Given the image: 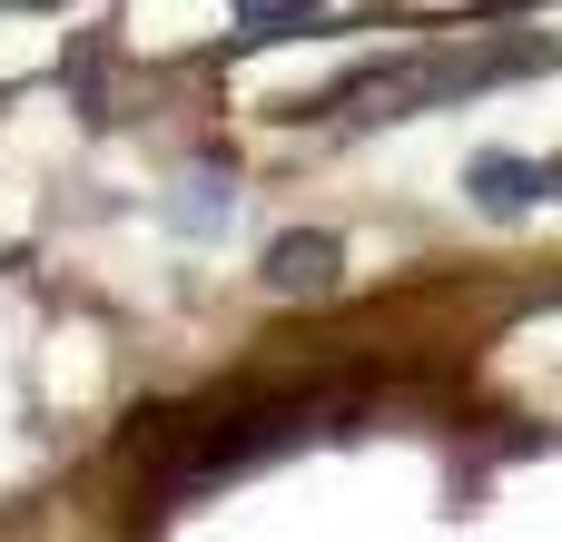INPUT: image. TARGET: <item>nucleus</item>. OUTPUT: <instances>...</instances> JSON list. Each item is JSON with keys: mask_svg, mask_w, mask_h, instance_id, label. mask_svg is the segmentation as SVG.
<instances>
[{"mask_svg": "<svg viewBox=\"0 0 562 542\" xmlns=\"http://www.w3.org/2000/svg\"><path fill=\"white\" fill-rule=\"evenodd\" d=\"M464 188H474L484 217H524V207H543V168L514 158V148H484V158L464 168Z\"/></svg>", "mask_w": 562, "mask_h": 542, "instance_id": "f257e3e1", "label": "nucleus"}, {"mask_svg": "<svg viewBox=\"0 0 562 542\" xmlns=\"http://www.w3.org/2000/svg\"><path fill=\"white\" fill-rule=\"evenodd\" d=\"M227 217H237V178H227V168H188L178 197H168V227H178V237H217Z\"/></svg>", "mask_w": 562, "mask_h": 542, "instance_id": "f03ea898", "label": "nucleus"}, {"mask_svg": "<svg viewBox=\"0 0 562 542\" xmlns=\"http://www.w3.org/2000/svg\"><path fill=\"white\" fill-rule=\"evenodd\" d=\"M267 286L277 296H326L336 286V237H277V257H267Z\"/></svg>", "mask_w": 562, "mask_h": 542, "instance_id": "7ed1b4c3", "label": "nucleus"}, {"mask_svg": "<svg viewBox=\"0 0 562 542\" xmlns=\"http://www.w3.org/2000/svg\"><path fill=\"white\" fill-rule=\"evenodd\" d=\"M237 10H247V30H286V20H306L316 0H237Z\"/></svg>", "mask_w": 562, "mask_h": 542, "instance_id": "20e7f679", "label": "nucleus"}]
</instances>
